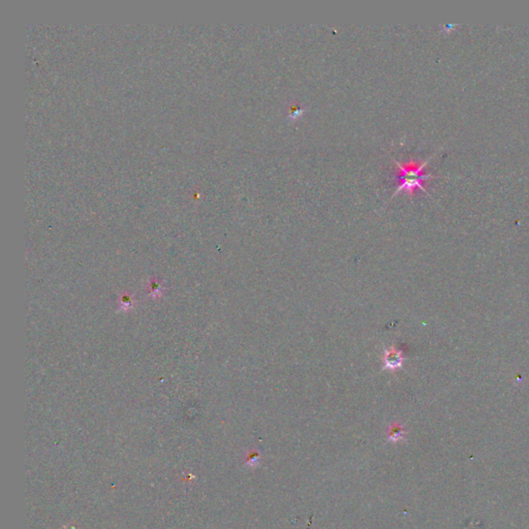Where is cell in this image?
Wrapping results in <instances>:
<instances>
[{"mask_svg": "<svg viewBox=\"0 0 529 529\" xmlns=\"http://www.w3.org/2000/svg\"><path fill=\"white\" fill-rule=\"evenodd\" d=\"M395 164L397 168L398 188L393 196H396L400 192H406L408 195L413 197L418 189L426 193L424 183L433 177L430 174L424 173L428 161L422 163L414 161L409 163H399L395 161Z\"/></svg>", "mask_w": 529, "mask_h": 529, "instance_id": "obj_1", "label": "cell"}, {"mask_svg": "<svg viewBox=\"0 0 529 529\" xmlns=\"http://www.w3.org/2000/svg\"><path fill=\"white\" fill-rule=\"evenodd\" d=\"M403 356L402 352L396 349H390L386 352L385 356V367L388 369H397L402 365Z\"/></svg>", "mask_w": 529, "mask_h": 529, "instance_id": "obj_2", "label": "cell"}, {"mask_svg": "<svg viewBox=\"0 0 529 529\" xmlns=\"http://www.w3.org/2000/svg\"><path fill=\"white\" fill-rule=\"evenodd\" d=\"M404 433H406V431H404V429L402 428V426H400L399 424H394L390 427L389 429V432H388V437H389V440L393 443H396L400 440L403 439L404 437Z\"/></svg>", "mask_w": 529, "mask_h": 529, "instance_id": "obj_3", "label": "cell"}, {"mask_svg": "<svg viewBox=\"0 0 529 529\" xmlns=\"http://www.w3.org/2000/svg\"><path fill=\"white\" fill-rule=\"evenodd\" d=\"M304 111H305V109H303V108H301V107H299V106L294 105V106L291 107V109H290V115H289V117H290L291 119L296 120V119L300 118V117L303 115Z\"/></svg>", "mask_w": 529, "mask_h": 529, "instance_id": "obj_4", "label": "cell"}, {"mask_svg": "<svg viewBox=\"0 0 529 529\" xmlns=\"http://www.w3.org/2000/svg\"><path fill=\"white\" fill-rule=\"evenodd\" d=\"M120 304L122 305V309H128L131 305H132V298L131 296L127 295V296H123L120 300Z\"/></svg>", "mask_w": 529, "mask_h": 529, "instance_id": "obj_5", "label": "cell"}, {"mask_svg": "<svg viewBox=\"0 0 529 529\" xmlns=\"http://www.w3.org/2000/svg\"><path fill=\"white\" fill-rule=\"evenodd\" d=\"M259 461H260V455H259L258 453H257V454L252 453V454L250 455V459H248V464L255 466L256 464H257V465L259 464Z\"/></svg>", "mask_w": 529, "mask_h": 529, "instance_id": "obj_6", "label": "cell"}]
</instances>
